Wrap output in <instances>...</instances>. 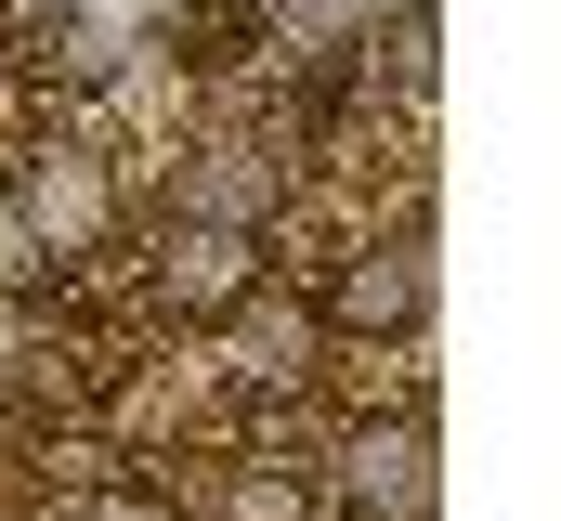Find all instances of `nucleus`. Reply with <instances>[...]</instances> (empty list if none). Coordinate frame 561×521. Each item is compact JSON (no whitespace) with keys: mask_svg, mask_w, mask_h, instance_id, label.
Wrapping results in <instances>:
<instances>
[{"mask_svg":"<svg viewBox=\"0 0 561 521\" xmlns=\"http://www.w3.org/2000/svg\"><path fill=\"white\" fill-rule=\"evenodd\" d=\"M222 326H236V366H249V379H300V366H313V313H300V300H262V287H249Z\"/></svg>","mask_w":561,"mask_h":521,"instance_id":"423d86ee","label":"nucleus"},{"mask_svg":"<svg viewBox=\"0 0 561 521\" xmlns=\"http://www.w3.org/2000/svg\"><path fill=\"white\" fill-rule=\"evenodd\" d=\"M0 366H13V313H0Z\"/></svg>","mask_w":561,"mask_h":521,"instance_id":"1a4fd4ad","label":"nucleus"},{"mask_svg":"<svg viewBox=\"0 0 561 521\" xmlns=\"http://www.w3.org/2000/svg\"><path fill=\"white\" fill-rule=\"evenodd\" d=\"M419 300H431L419 248H353V274L327 287V313H340V326H419Z\"/></svg>","mask_w":561,"mask_h":521,"instance_id":"39448f33","label":"nucleus"},{"mask_svg":"<svg viewBox=\"0 0 561 521\" xmlns=\"http://www.w3.org/2000/svg\"><path fill=\"white\" fill-rule=\"evenodd\" d=\"M0 39H13V0H0Z\"/></svg>","mask_w":561,"mask_h":521,"instance_id":"9d476101","label":"nucleus"},{"mask_svg":"<svg viewBox=\"0 0 561 521\" xmlns=\"http://www.w3.org/2000/svg\"><path fill=\"white\" fill-rule=\"evenodd\" d=\"M249 287H262V248L222 235V222H183V235L157 248V300H170V313H209V326H222Z\"/></svg>","mask_w":561,"mask_h":521,"instance_id":"7ed1b4c3","label":"nucleus"},{"mask_svg":"<svg viewBox=\"0 0 561 521\" xmlns=\"http://www.w3.org/2000/svg\"><path fill=\"white\" fill-rule=\"evenodd\" d=\"M275 209V157L262 143H209L196 170H183V222H222V235H249Z\"/></svg>","mask_w":561,"mask_h":521,"instance_id":"20e7f679","label":"nucleus"},{"mask_svg":"<svg viewBox=\"0 0 561 521\" xmlns=\"http://www.w3.org/2000/svg\"><path fill=\"white\" fill-rule=\"evenodd\" d=\"M431 496V430L392 417V430H340V509L353 521H419Z\"/></svg>","mask_w":561,"mask_h":521,"instance_id":"f03ea898","label":"nucleus"},{"mask_svg":"<svg viewBox=\"0 0 561 521\" xmlns=\"http://www.w3.org/2000/svg\"><path fill=\"white\" fill-rule=\"evenodd\" d=\"M105 222H118V170L92 143H39L26 183H13V235L39 260H79V248H105Z\"/></svg>","mask_w":561,"mask_h":521,"instance_id":"f257e3e1","label":"nucleus"},{"mask_svg":"<svg viewBox=\"0 0 561 521\" xmlns=\"http://www.w3.org/2000/svg\"><path fill=\"white\" fill-rule=\"evenodd\" d=\"M287 13H300V26H366L379 0H287Z\"/></svg>","mask_w":561,"mask_h":521,"instance_id":"0eeeda50","label":"nucleus"},{"mask_svg":"<svg viewBox=\"0 0 561 521\" xmlns=\"http://www.w3.org/2000/svg\"><path fill=\"white\" fill-rule=\"evenodd\" d=\"M92 521H170V509H157V496H105Z\"/></svg>","mask_w":561,"mask_h":521,"instance_id":"6e6552de","label":"nucleus"}]
</instances>
